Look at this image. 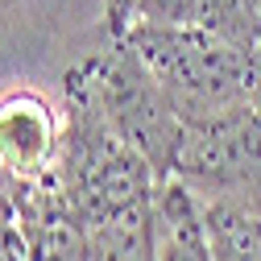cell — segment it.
Masks as SVG:
<instances>
[{"label": "cell", "instance_id": "3957f363", "mask_svg": "<svg viewBox=\"0 0 261 261\" xmlns=\"http://www.w3.org/2000/svg\"><path fill=\"white\" fill-rule=\"evenodd\" d=\"M83 83L100 100L108 124L133 145L162 178H174V162L187 137V120L170 104V95L158 87L149 67L124 38H108L104 50L87 54L79 67Z\"/></svg>", "mask_w": 261, "mask_h": 261}, {"label": "cell", "instance_id": "8992f818", "mask_svg": "<svg viewBox=\"0 0 261 261\" xmlns=\"http://www.w3.org/2000/svg\"><path fill=\"white\" fill-rule=\"evenodd\" d=\"M153 261H216L199 191L166 178L153 195Z\"/></svg>", "mask_w": 261, "mask_h": 261}, {"label": "cell", "instance_id": "9c48e42d", "mask_svg": "<svg viewBox=\"0 0 261 261\" xmlns=\"http://www.w3.org/2000/svg\"><path fill=\"white\" fill-rule=\"evenodd\" d=\"M253 54H257V62H261V42H257V50H253Z\"/></svg>", "mask_w": 261, "mask_h": 261}, {"label": "cell", "instance_id": "52a82bcc", "mask_svg": "<svg viewBox=\"0 0 261 261\" xmlns=\"http://www.w3.org/2000/svg\"><path fill=\"white\" fill-rule=\"evenodd\" d=\"M91 261H153V199L87 224Z\"/></svg>", "mask_w": 261, "mask_h": 261}, {"label": "cell", "instance_id": "277c9868", "mask_svg": "<svg viewBox=\"0 0 261 261\" xmlns=\"http://www.w3.org/2000/svg\"><path fill=\"white\" fill-rule=\"evenodd\" d=\"M174 178L195 187L203 199H228L261 216V95L232 112L187 124Z\"/></svg>", "mask_w": 261, "mask_h": 261}, {"label": "cell", "instance_id": "ba28073f", "mask_svg": "<svg viewBox=\"0 0 261 261\" xmlns=\"http://www.w3.org/2000/svg\"><path fill=\"white\" fill-rule=\"evenodd\" d=\"M203 199V195H199ZM207 237L216 261H261V216L228 203V199H203Z\"/></svg>", "mask_w": 261, "mask_h": 261}, {"label": "cell", "instance_id": "6da1fadb", "mask_svg": "<svg viewBox=\"0 0 261 261\" xmlns=\"http://www.w3.org/2000/svg\"><path fill=\"white\" fill-rule=\"evenodd\" d=\"M58 191L83 224L108 220L145 203L166 182L149 162L108 124L100 100L71 67L62 79V149L54 166Z\"/></svg>", "mask_w": 261, "mask_h": 261}, {"label": "cell", "instance_id": "5b68a950", "mask_svg": "<svg viewBox=\"0 0 261 261\" xmlns=\"http://www.w3.org/2000/svg\"><path fill=\"white\" fill-rule=\"evenodd\" d=\"M62 149V104H50L34 87L0 95V170L17 187L54 178Z\"/></svg>", "mask_w": 261, "mask_h": 261}, {"label": "cell", "instance_id": "7a4b0ae2", "mask_svg": "<svg viewBox=\"0 0 261 261\" xmlns=\"http://www.w3.org/2000/svg\"><path fill=\"white\" fill-rule=\"evenodd\" d=\"M137 58L149 67L158 87L187 124L232 112L261 95V62L257 54L228 46L224 38L195 25H149L137 21L120 34Z\"/></svg>", "mask_w": 261, "mask_h": 261}]
</instances>
